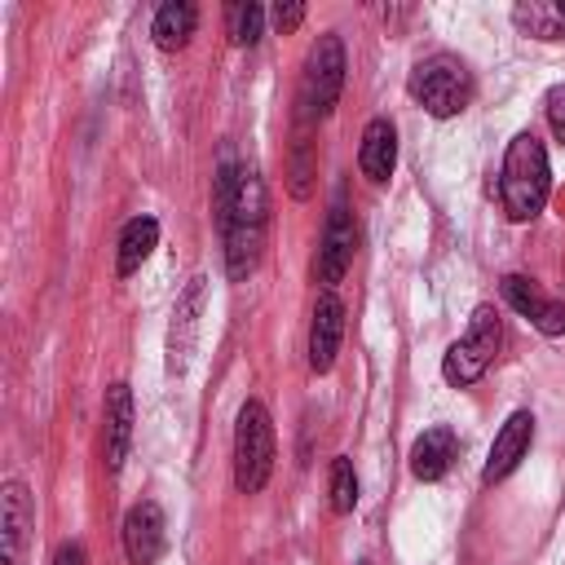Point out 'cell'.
<instances>
[{"instance_id": "cell-13", "label": "cell", "mask_w": 565, "mask_h": 565, "mask_svg": "<svg viewBox=\"0 0 565 565\" xmlns=\"http://www.w3.org/2000/svg\"><path fill=\"white\" fill-rule=\"evenodd\" d=\"M503 300H508L521 318H530L543 335H565V305L552 300V296H543L525 274H508V278H503Z\"/></svg>"}, {"instance_id": "cell-18", "label": "cell", "mask_w": 565, "mask_h": 565, "mask_svg": "<svg viewBox=\"0 0 565 565\" xmlns=\"http://www.w3.org/2000/svg\"><path fill=\"white\" fill-rule=\"evenodd\" d=\"M154 243H159V221L154 216H132L124 225V234H119V260H115L119 278L137 274L146 265V256L154 252Z\"/></svg>"}, {"instance_id": "cell-5", "label": "cell", "mask_w": 565, "mask_h": 565, "mask_svg": "<svg viewBox=\"0 0 565 565\" xmlns=\"http://www.w3.org/2000/svg\"><path fill=\"white\" fill-rule=\"evenodd\" d=\"M499 344H503V322H499V313H494L490 305H477L472 318H468V331L441 353V375H446V384H455V388L477 384V380L490 371Z\"/></svg>"}, {"instance_id": "cell-8", "label": "cell", "mask_w": 565, "mask_h": 565, "mask_svg": "<svg viewBox=\"0 0 565 565\" xmlns=\"http://www.w3.org/2000/svg\"><path fill=\"white\" fill-rule=\"evenodd\" d=\"M124 556L132 565H154L163 556V543H168V521H163V508L154 499H141L124 512Z\"/></svg>"}, {"instance_id": "cell-11", "label": "cell", "mask_w": 565, "mask_h": 565, "mask_svg": "<svg viewBox=\"0 0 565 565\" xmlns=\"http://www.w3.org/2000/svg\"><path fill=\"white\" fill-rule=\"evenodd\" d=\"M530 441H534V415H530V411H512V415L503 419V428L494 433V441H490V459H486V468H481V481H486V486L503 481V477L530 455Z\"/></svg>"}, {"instance_id": "cell-16", "label": "cell", "mask_w": 565, "mask_h": 565, "mask_svg": "<svg viewBox=\"0 0 565 565\" xmlns=\"http://www.w3.org/2000/svg\"><path fill=\"white\" fill-rule=\"evenodd\" d=\"M31 494L22 481H4V494H0V547H4V565H18L22 556V539L31 530Z\"/></svg>"}, {"instance_id": "cell-17", "label": "cell", "mask_w": 565, "mask_h": 565, "mask_svg": "<svg viewBox=\"0 0 565 565\" xmlns=\"http://www.w3.org/2000/svg\"><path fill=\"white\" fill-rule=\"evenodd\" d=\"M194 26H199V9L190 0H168V4H159L154 22H150V35H154V44L163 53H177V49L190 44Z\"/></svg>"}, {"instance_id": "cell-15", "label": "cell", "mask_w": 565, "mask_h": 565, "mask_svg": "<svg viewBox=\"0 0 565 565\" xmlns=\"http://www.w3.org/2000/svg\"><path fill=\"white\" fill-rule=\"evenodd\" d=\"M358 168L366 181H388L393 168H397V132L388 119H371L362 128V146H358Z\"/></svg>"}, {"instance_id": "cell-1", "label": "cell", "mask_w": 565, "mask_h": 565, "mask_svg": "<svg viewBox=\"0 0 565 565\" xmlns=\"http://www.w3.org/2000/svg\"><path fill=\"white\" fill-rule=\"evenodd\" d=\"M221 234H225V274L234 282H243L260 265L265 234H269V194H265V181L256 172L238 177V194L221 221Z\"/></svg>"}, {"instance_id": "cell-14", "label": "cell", "mask_w": 565, "mask_h": 565, "mask_svg": "<svg viewBox=\"0 0 565 565\" xmlns=\"http://www.w3.org/2000/svg\"><path fill=\"white\" fill-rule=\"evenodd\" d=\"M455 455H459L455 433H450L446 424H433V428H424V433L415 437V446H411V472H415L419 481H441V477L450 472Z\"/></svg>"}, {"instance_id": "cell-25", "label": "cell", "mask_w": 565, "mask_h": 565, "mask_svg": "<svg viewBox=\"0 0 565 565\" xmlns=\"http://www.w3.org/2000/svg\"><path fill=\"white\" fill-rule=\"evenodd\" d=\"M53 565H84V547L79 543H62L53 552Z\"/></svg>"}, {"instance_id": "cell-19", "label": "cell", "mask_w": 565, "mask_h": 565, "mask_svg": "<svg viewBox=\"0 0 565 565\" xmlns=\"http://www.w3.org/2000/svg\"><path fill=\"white\" fill-rule=\"evenodd\" d=\"M512 22L534 40H561L565 35V0H525L512 9Z\"/></svg>"}, {"instance_id": "cell-23", "label": "cell", "mask_w": 565, "mask_h": 565, "mask_svg": "<svg viewBox=\"0 0 565 565\" xmlns=\"http://www.w3.org/2000/svg\"><path fill=\"white\" fill-rule=\"evenodd\" d=\"M291 172H296L291 194H296V199H305V194H309V141H305V137L296 141V163H291Z\"/></svg>"}, {"instance_id": "cell-10", "label": "cell", "mask_w": 565, "mask_h": 565, "mask_svg": "<svg viewBox=\"0 0 565 565\" xmlns=\"http://www.w3.org/2000/svg\"><path fill=\"white\" fill-rule=\"evenodd\" d=\"M340 340H344V305L335 291H322L309 318V371L313 375H327L335 366Z\"/></svg>"}, {"instance_id": "cell-21", "label": "cell", "mask_w": 565, "mask_h": 565, "mask_svg": "<svg viewBox=\"0 0 565 565\" xmlns=\"http://www.w3.org/2000/svg\"><path fill=\"white\" fill-rule=\"evenodd\" d=\"M260 26H265V9L260 4H230L225 9V35L243 49V44H256L260 40Z\"/></svg>"}, {"instance_id": "cell-4", "label": "cell", "mask_w": 565, "mask_h": 565, "mask_svg": "<svg viewBox=\"0 0 565 565\" xmlns=\"http://www.w3.org/2000/svg\"><path fill=\"white\" fill-rule=\"evenodd\" d=\"M274 472V419L260 402H243L234 419V486L238 494H260Z\"/></svg>"}, {"instance_id": "cell-24", "label": "cell", "mask_w": 565, "mask_h": 565, "mask_svg": "<svg viewBox=\"0 0 565 565\" xmlns=\"http://www.w3.org/2000/svg\"><path fill=\"white\" fill-rule=\"evenodd\" d=\"M269 18H274V26H278L282 35H291V31L305 22V4H274V13H269Z\"/></svg>"}, {"instance_id": "cell-6", "label": "cell", "mask_w": 565, "mask_h": 565, "mask_svg": "<svg viewBox=\"0 0 565 565\" xmlns=\"http://www.w3.org/2000/svg\"><path fill=\"white\" fill-rule=\"evenodd\" d=\"M344 88V44L335 31L318 35L309 44L305 71H300V119H322L340 102Z\"/></svg>"}, {"instance_id": "cell-3", "label": "cell", "mask_w": 565, "mask_h": 565, "mask_svg": "<svg viewBox=\"0 0 565 565\" xmlns=\"http://www.w3.org/2000/svg\"><path fill=\"white\" fill-rule=\"evenodd\" d=\"M406 93L433 115V119H450L472 102V71L455 57V53H433L424 62L411 66Z\"/></svg>"}, {"instance_id": "cell-12", "label": "cell", "mask_w": 565, "mask_h": 565, "mask_svg": "<svg viewBox=\"0 0 565 565\" xmlns=\"http://www.w3.org/2000/svg\"><path fill=\"white\" fill-rule=\"evenodd\" d=\"M128 446H132V388L110 384L106 388V415H102V459L110 472L124 468Z\"/></svg>"}, {"instance_id": "cell-7", "label": "cell", "mask_w": 565, "mask_h": 565, "mask_svg": "<svg viewBox=\"0 0 565 565\" xmlns=\"http://www.w3.org/2000/svg\"><path fill=\"white\" fill-rule=\"evenodd\" d=\"M353 252H358V225H353V212L335 199L331 212H327V225H322L318 260H313V274H318V282H322L327 291H335V282L349 274Z\"/></svg>"}, {"instance_id": "cell-20", "label": "cell", "mask_w": 565, "mask_h": 565, "mask_svg": "<svg viewBox=\"0 0 565 565\" xmlns=\"http://www.w3.org/2000/svg\"><path fill=\"white\" fill-rule=\"evenodd\" d=\"M327 490H331V512H335V516L353 512V503H358V472H353V459H349V455H335V459H331V481H327Z\"/></svg>"}, {"instance_id": "cell-9", "label": "cell", "mask_w": 565, "mask_h": 565, "mask_svg": "<svg viewBox=\"0 0 565 565\" xmlns=\"http://www.w3.org/2000/svg\"><path fill=\"white\" fill-rule=\"evenodd\" d=\"M203 282L207 278H190L185 291L172 305V327H168V375H185L194 340H199V313H203Z\"/></svg>"}, {"instance_id": "cell-22", "label": "cell", "mask_w": 565, "mask_h": 565, "mask_svg": "<svg viewBox=\"0 0 565 565\" xmlns=\"http://www.w3.org/2000/svg\"><path fill=\"white\" fill-rule=\"evenodd\" d=\"M543 110H547V124H552V137L565 146V84H556V88H547V102H543Z\"/></svg>"}, {"instance_id": "cell-2", "label": "cell", "mask_w": 565, "mask_h": 565, "mask_svg": "<svg viewBox=\"0 0 565 565\" xmlns=\"http://www.w3.org/2000/svg\"><path fill=\"white\" fill-rule=\"evenodd\" d=\"M547 190H552V168H547V150L543 141L525 128L508 141L503 150V168H499V199H503V212L512 221H534L547 203Z\"/></svg>"}]
</instances>
